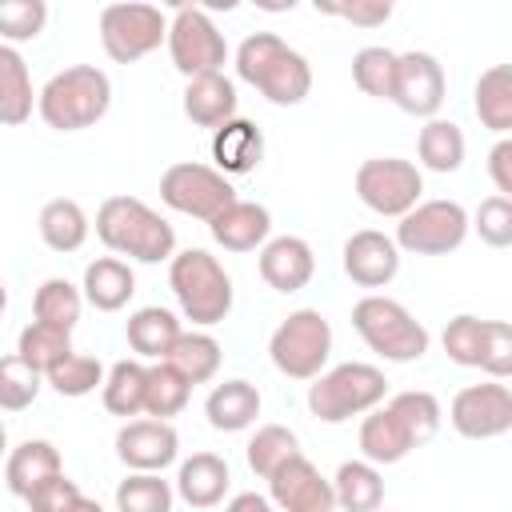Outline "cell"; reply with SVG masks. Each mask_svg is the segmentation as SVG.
<instances>
[{
  "instance_id": "obj_39",
  "label": "cell",
  "mask_w": 512,
  "mask_h": 512,
  "mask_svg": "<svg viewBox=\"0 0 512 512\" xmlns=\"http://www.w3.org/2000/svg\"><path fill=\"white\" fill-rule=\"evenodd\" d=\"M16 356L32 368V372H48L56 368L64 356H72V332H60V328H48V324H28L16 340Z\"/></svg>"
},
{
  "instance_id": "obj_13",
  "label": "cell",
  "mask_w": 512,
  "mask_h": 512,
  "mask_svg": "<svg viewBox=\"0 0 512 512\" xmlns=\"http://www.w3.org/2000/svg\"><path fill=\"white\" fill-rule=\"evenodd\" d=\"M452 428L464 440H496L512 428V392L504 380H484V384H468L452 396L448 408Z\"/></svg>"
},
{
  "instance_id": "obj_31",
  "label": "cell",
  "mask_w": 512,
  "mask_h": 512,
  "mask_svg": "<svg viewBox=\"0 0 512 512\" xmlns=\"http://www.w3.org/2000/svg\"><path fill=\"white\" fill-rule=\"evenodd\" d=\"M464 152H468L464 132H460V124H452V120L432 116V120L420 128V136H416V156H420V164H424L428 172H456V168L464 164Z\"/></svg>"
},
{
  "instance_id": "obj_17",
  "label": "cell",
  "mask_w": 512,
  "mask_h": 512,
  "mask_svg": "<svg viewBox=\"0 0 512 512\" xmlns=\"http://www.w3.org/2000/svg\"><path fill=\"white\" fill-rule=\"evenodd\" d=\"M340 264H344V276L352 284H360V288H384L400 272V248L392 244V236H384L376 228H360V232H352L344 240Z\"/></svg>"
},
{
  "instance_id": "obj_33",
  "label": "cell",
  "mask_w": 512,
  "mask_h": 512,
  "mask_svg": "<svg viewBox=\"0 0 512 512\" xmlns=\"http://www.w3.org/2000/svg\"><path fill=\"white\" fill-rule=\"evenodd\" d=\"M164 364L176 368L196 388V384H204V380H212L220 372V344L208 332H180L176 344L168 348Z\"/></svg>"
},
{
  "instance_id": "obj_14",
  "label": "cell",
  "mask_w": 512,
  "mask_h": 512,
  "mask_svg": "<svg viewBox=\"0 0 512 512\" xmlns=\"http://www.w3.org/2000/svg\"><path fill=\"white\" fill-rule=\"evenodd\" d=\"M448 80L432 52H396V76H392V104L408 116L432 120L444 104Z\"/></svg>"
},
{
  "instance_id": "obj_4",
  "label": "cell",
  "mask_w": 512,
  "mask_h": 512,
  "mask_svg": "<svg viewBox=\"0 0 512 512\" xmlns=\"http://www.w3.org/2000/svg\"><path fill=\"white\" fill-rule=\"evenodd\" d=\"M168 284L172 296L184 312V320L212 328L220 320H228L232 312V276L224 272V264L204 252V248H184L168 260Z\"/></svg>"
},
{
  "instance_id": "obj_20",
  "label": "cell",
  "mask_w": 512,
  "mask_h": 512,
  "mask_svg": "<svg viewBox=\"0 0 512 512\" xmlns=\"http://www.w3.org/2000/svg\"><path fill=\"white\" fill-rule=\"evenodd\" d=\"M212 160L220 176H248L264 160V132L252 120L232 116L212 132Z\"/></svg>"
},
{
  "instance_id": "obj_8",
  "label": "cell",
  "mask_w": 512,
  "mask_h": 512,
  "mask_svg": "<svg viewBox=\"0 0 512 512\" xmlns=\"http://www.w3.org/2000/svg\"><path fill=\"white\" fill-rule=\"evenodd\" d=\"M164 44H168V56H172L176 72L188 76V80L212 76L228 60V40L200 4H180L176 8V16L168 20V40Z\"/></svg>"
},
{
  "instance_id": "obj_15",
  "label": "cell",
  "mask_w": 512,
  "mask_h": 512,
  "mask_svg": "<svg viewBox=\"0 0 512 512\" xmlns=\"http://www.w3.org/2000/svg\"><path fill=\"white\" fill-rule=\"evenodd\" d=\"M268 500L276 512H332V480L320 476V468L296 452L268 476Z\"/></svg>"
},
{
  "instance_id": "obj_32",
  "label": "cell",
  "mask_w": 512,
  "mask_h": 512,
  "mask_svg": "<svg viewBox=\"0 0 512 512\" xmlns=\"http://www.w3.org/2000/svg\"><path fill=\"white\" fill-rule=\"evenodd\" d=\"M88 216L76 200L68 196H56L40 208V240L52 248V252H76L84 240H88Z\"/></svg>"
},
{
  "instance_id": "obj_30",
  "label": "cell",
  "mask_w": 512,
  "mask_h": 512,
  "mask_svg": "<svg viewBox=\"0 0 512 512\" xmlns=\"http://www.w3.org/2000/svg\"><path fill=\"white\" fill-rule=\"evenodd\" d=\"M472 104H476L480 124L492 128L496 136H504L512 128V72H508V64H492L480 72Z\"/></svg>"
},
{
  "instance_id": "obj_3",
  "label": "cell",
  "mask_w": 512,
  "mask_h": 512,
  "mask_svg": "<svg viewBox=\"0 0 512 512\" xmlns=\"http://www.w3.org/2000/svg\"><path fill=\"white\" fill-rule=\"evenodd\" d=\"M112 108V80L96 64H72L36 92V112L56 132H84Z\"/></svg>"
},
{
  "instance_id": "obj_47",
  "label": "cell",
  "mask_w": 512,
  "mask_h": 512,
  "mask_svg": "<svg viewBox=\"0 0 512 512\" xmlns=\"http://www.w3.org/2000/svg\"><path fill=\"white\" fill-rule=\"evenodd\" d=\"M480 372H488L492 380H508L512 376V324L508 320H484Z\"/></svg>"
},
{
  "instance_id": "obj_41",
  "label": "cell",
  "mask_w": 512,
  "mask_h": 512,
  "mask_svg": "<svg viewBox=\"0 0 512 512\" xmlns=\"http://www.w3.org/2000/svg\"><path fill=\"white\" fill-rule=\"evenodd\" d=\"M392 76H396V52L392 48H380V44H368L352 56V80L364 96L372 100H388L392 96Z\"/></svg>"
},
{
  "instance_id": "obj_9",
  "label": "cell",
  "mask_w": 512,
  "mask_h": 512,
  "mask_svg": "<svg viewBox=\"0 0 512 512\" xmlns=\"http://www.w3.org/2000/svg\"><path fill=\"white\" fill-rule=\"evenodd\" d=\"M164 40H168V20L156 4L128 0V4H108L100 12V44H104L108 60H116V64L144 60Z\"/></svg>"
},
{
  "instance_id": "obj_43",
  "label": "cell",
  "mask_w": 512,
  "mask_h": 512,
  "mask_svg": "<svg viewBox=\"0 0 512 512\" xmlns=\"http://www.w3.org/2000/svg\"><path fill=\"white\" fill-rule=\"evenodd\" d=\"M40 372H32L16 352L0 356V412H24L40 396Z\"/></svg>"
},
{
  "instance_id": "obj_5",
  "label": "cell",
  "mask_w": 512,
  "mask_h": 512,
  "mask_svg": "<svg viewBox=\"0 0 512 512\" xmlns=\"http://www.w3.org/2000/svg\"><path fill=\"white\" fill-rule=\"evenodd\" d=\"M352 328L360 332V340H364L376 356H384V360H392V364H412V360H420V356L428 352V340H432L428 328H424L400 300L380 296V292L356 300V308H352Z\"/></svg>"
},
{
  "instance_id": "obj_1",
  "label": "cell",
  "mask_w": 512,
  "mask_h": 512,
  "mask_svg": "<svg viewBox=\"0 0 512 512\" xmlns=\"http://www.w3.org/2000/svg\"><path fill=\"white\" fill-rule=\"evenodd\" d=\"M236 76L252 84L268 104L292 108L312 92V68L308 60L288 48L276 32H252L236 48Z\"/></svg>"
},
{
  "instance_id": "obj_6",
  "label": "cell",
  "mask_w": 512,
  "mask_h": 512,
  "mask_svg": "<svg viewBox=\"0 0 512 512\" xmlns=\"http://www.w3.org/2000/svg\"><path fill=\"white\" fill-rule=\"evenodd\" d=\"M384 396H388L384 372L376 364L348 360V364H336V368L320 372L308 384V412L324 424H344V420L364 416L376 404H384Z\"/></svg>"
},
{
  "instance_id": "obj_22",
  "label": "cell",
  "mask_w": 512,
  "mask_h": 512,
  "mask_svg": "<svg viewBox=\"0 0 512 512\" xmlns=\"http://www.w3.org/2000/svg\"><path fill=\"white\" fill-rule=\"evenodd\" d=\"M412 448H416L412 432L404 428V420L388 404H376L372 412H364V420H360V452H364L368 464H400Z\"/></svg>"
},
{
  "instance_id": "obj_53",
  "label": "cell",
  "mask_w": 512,
  "mask_h": 512,
  "mask_svg": "<svg viewBox=\"0 0 512 512\" xmlns=\"http://www.w3.org/2000/svg\"><path fill=\"white\" fill-rule=\"evenodd\" d=\"M8 452V432H4V420H0V456Z\"/></svg>"
},
{
  "instance_id": "obj_44",
  "label": "cell",
  "mask_w": 512,
  "mask_h": 512,
  "mask_svg": "<svg viewBox=\"0 0 512 512\" xmlns=\"http://www.w3.org/2000/svg\"><path fill=\"white\" fill-rule=\"evenodd\" d=\"M440 344H444V352H448V360H452V364H460V368H480L484 320H480V316H468V312L452 316V320L444 324Z\"/></svg>"
},
{
  "instance_id": "obj_34",
  "label": "cell",
  "mask_w": 512,
  "mask_h": 512,
  "mask_svg": "<svg viewBox=\"0 0 512 512\" xmlns=\"http://www.w3.org/2000/svg\"><path fill=\"white\" fill-rule=\"evenodd\" d=\"M144 380H148V364L140 360H116L108 372H104V384H100V396H104V408L112 416H140L144 412Z\"/></svg>"
},
{
  "instance_id": "obj_18",
  "label": "cell",
  "mask_w": 512,
  "mask_h": 512,
  "mask_svg": "<svg viewBox=\"0 0 512 512\" xmlns=\"http://www.w3.org/2000/svg\"><path fill=\"white\" fill-rule=\"evenodd\" d=\"M260 280L276 292H300L312 272H316V256H312V244L300 240V236H272L264 248H260Z\"/></svg>"
},
{
  "instance_id": "obj_38",
  "label": "cell",
  "mask_w": 512,
  "mask_h": 512,
  "mask_svg": "<svg viewBox=\"0 0 512 512\" xmlns=\"http://www.w3.org/2000/svg\"><path fill=\"white\" fill-rule=\"evenodd\" d=\"M172 484L160 472H128L116 484V512H172Z\"/></svg>"
},
{
  "instance_id": "obj_23",
  "label": "cell",
  "mask_w": 512,
  "mask_h": 512,
  "mask_svg": "<svg viewBox=\"0 0 512 512\" xmlns=\"http://www.w3.org/2000/svg\"><path fill=\"white\" fill-rule=\"evenodd\" d=\"M60 472H64V460L52 440H24L20 448L8 452V464H4V480H8L12 496H20V500H28L44 480H52Z\"/></svg>"
},
{
  "instance_id": "obj_26",
  "label": "cell",
  "mask_w": 512,
  "mask_h": 512,
  "mask_svg": "<svg viewBox=\"0 0 512 512\" xmlns=\"http://www.w3.org/2000/svg\"><path fill=\"white\" fill-rule=\"evenodd\" d=\"M80 288H84V300L96 312H120L136 292V276L120 256H100V260H92L84 268V284Z\"/></svg>"
},
{
  "instance_id": "obj_2",
  "label": "cell",
  "mask_w": 512,
  "mask_h": 512,
  "mask_svg": "<svg viewBox=\"0 0 512 512\" xmlns=\"http://www.w3.org/2000/svg\"><path fill=\"white\" fill-rule=\"evenodd\" d=\"M96 236L108 252L140 264H160L176 256L172 224L136 196H108L96 212Z\"/></svg>"
},
{
  "instance_id": "obj_49",
  "label": "cell",
  "mask_w": 512,
  "mask_h": 512,
  "mask_svg": "<svg viewBox=\"0 0 512 512\" xmlns=\"http://www.w3.org/2000/svg\"><path fill=\"white\" fill-rule=\"evenodd\" d=\"M324 16H340L360 28H380L392 16V0H352V4H316Z\"/></svg>"
},
{
  "instance_id": "obj_42",
  "label": "cell",
  "mask_w": 512,
  "mask_h": 512,
  "mask_svg": "<svg viewBox=\"0 0 512 512\" xmlns=\"http://www.w3.org/2000/svg\"><path fill=\"white\" fill-rule=\"evenodd\" d=\"M44 380L60 392V396H88V392H96L100 384H104V364L96 360V356H84V352H72V356H64L56 368H48L44 372Z\"/></svg>"
},
{
  "instance_id": "obj_7",
  "label": "cell",
  "mask_w": 512,
  "mask_h": 512,
  "mask_svg": "<svg viewBox=\"0 0 512 512\" xmlns=\"http://www.w3.org/2000/svg\"><path fill=\"white\" fill-rule=\"evenodd\" d=\"M268 356L280 376L316 380L332 356V324L320 316V308H296L276 324L268 340Z\"/></svg>"
},
{
  "instance_id": "obj_12",
  "label": "cell",
  "mask_w": 512,
  "mask_h": 512,
  "mask_svg": "<svg viewBox=\"0 0 512 512\" xmlns=\"http://www.w3.org/2000/svg\"><path fill=\"white\" fill-rule=\"evenodd\" d=\"M160 200L172 212L208 224L212 216H220L236 200V188L216 168L196 164V160H180V164L164 168V176H160Z\"/></svg>"
},
{
  "instance_id": "obj_50",
  "label": "cell",
  "mask_w": 512,
  "mask_h": 512,
  "mask_svg": "<svg viewBox=\"0 0 512 512\" xmlns=\"http://www.w3.org/2000/svg\"><path fill=\"white\" fill-rule=\"evenodd\" d=\"M488 176L496 184V196L512 200V140L508 136H500L492 144V152H488Z\"/></svg>"
},
{
  "instance_id": "obj_48",
  "label": "cell",
  "mask_w": 512,
  "mask_h": 512,
  "mask_svg": "<svg viewBox=\"0 0 512 512\" xmlns=\"http://www.w3.org/2000/svg\"><path fill=\"white\" fill-rule=\"evenodd\" d=\"M80 496H84V492L76 488V480H68V476L60 472V476L44 480V484L24 500V504H28V512H68Z\"/></svg>"
},
{
  "instance_id": "obj_19",
  "label": "cell",
  "mask_w": 512,
  "mask_h": 512,
  "mask_svg": "<svg viewBox=\"0 0 512 512\" xmlns=\"http://www.w3.org/2000/svg\"><path fill=\"white\" fill-rule=\"evenodd\" d=\"M208 232L220 248L228 252H252V248H264L268 244V232H272V216L264 204L256 200H232L220 216L208 220Z\"/></svg>"
},
{
  "instance_id": "obj_29",
  "label": "cell",
  "mask_w": 512,
  "mask_h": 512,
  "mask_svg": "<svg viewBox=\"0 0 512 512\" xmlns=\"http://www.w3.org/2000/svg\"><path fill=\"white\" fill-rule=\"evenodd\" d=\"M180 332H184L180 320H176L168 308H156V304H152V308H136V312L128 316V328H124L128 348H132L136 356H144V360H164Z\"/></svg>"
},
{
  "instance_id": "obj_21",
  "label": "cell",
  "mask_w": 512,
  "mask_h": 512,
  "mask_svg": "<svg viewBox=\"0 0 512 512\" xmlns=\"http://www.w3.org/2000/svg\"><path fill=\"white\" fill-rule=\"evenodd\" d=\"M228 484H232V476H228V460L224 456H216V452H192L180 464L172 492L184 504H192V508H216L224 500Z\"/></svg>"
},
{
  "instance_id": "obj_45",
  "label": "cell",
  "mask_w": 512,
  "mask_h": 512,
  "mask_svg": "<svg viewBox=\"0 0 512 512\" xmlns=\"http://www.w3.org/2000/svg\"><path fill=\"white\" fill-rule=\"evenodd\" d=\"M48 24V4L44 0H0V36L4 44L36 40Z\"/></svg>"
},
{
  "instance_id": "obj_27",
  "label": "cell",
  "mask_w": 512,
  "mask_h": 512,
  "mask_svg": "<svg viewBox=\"0 0 512 512\" xmlns=\"http://www.w3.org/2000/svg\"><path fill=\"white\" fill-rule=\"evenodd\" d=\"M32 108H36V92H32L28 60L12 44H0V124L20 128L28 124Z\"/></svg>"
},
{
  "instance_id": "obj_37",
  "label": "cell",
  "mask_w": 512,
  "mask_h": 512,
  "mask_svg": "<svg viewBox=\"0 0 512 512\" xmlns=\"http://www.w3.org/2000/svg\"><path fill=\"white\" fill-rule=\"evenodd\" d=\"M296 452H300V440H296V432L284 428V424H260V428L252 432L248 448H244L248 468H252L260 480H268V476H272L284 460H292Z\"/></svg>"
},
{
  "instance_id": "obj_11",
  "label": "cell",
  "mask_w": 512,
  "mask_h": 512,
  "mask_svg": "<svg viewBox=\"0 0 512 512\" xmlns=\"http://www.w3.org/2000/svg\"><path fill=\"white\" fill-rule=\"evenodd\" d=\"M424 192V176L412 160L400 156H372L356 168V196L364 208H372L376 216H404L420 204Z\"/></svg>"
},
{
  "instance_id": "obj_35",
  "label": "cell",
  "mask_w": 512,
  "mask_h": 512,
  "mask_svg": "<svg viewBox=\"0 0 512 512\" xmlns=\"http://www.w3.org/2000/svg\"><path fill=\"white\" fill-rule=\"evenodd\" d=\"M80 308H84V292L72 280H64V276H48L36 288V296H32L36 324H48V328H60V332H72L76 328Z\"/></svg>"
},
{
  "instance_id": "obj_28",
  "label": "cell",
  "mask_w": 512,
  "mask_h": 512,
  "mask_svg": "<svg viewBox=\"0 0 512 512\" xmlns=\"http://www.w3.org/2000/svg\"><path fill=\"white\" fill-rule=\"evenodd\" d=\"M332 500L344 512H380L384 504V476L368 460H344L332 476Z\"/></svg>"
},
{
  "instance_id": "obj_54",
  "label": "cell",
  "mask_w": 512,
  "mask_h": 512,
  "mask_svg": "<svg viewBox=\"0 0 512 512\" xmlns=\"http://www.w3.org/2000/svg\"><path fill=\"white\" fill-rule=\"evenodd\" d=\"M4 308H8V288L0 284V316H4Z\"/></svg>"
},
{
  "instance_id": "obj_52",
  "label": "cell",
  "mask_w": 512,
  "mask_h": 512,
  "mask_svg": "<svg viewBox=\"0 0 512 512\" xmlns=\"http://www.w3.org/2000/svg\"><path fill=\"white\" fill-rule=\"evenodd\" d=\"M68 512H104V508H100V500H88V496H80V500H76Z\"/></svg>"
},
{
  "instance_id": "obj_51",
  "label": "cell",
  "mask_w": 512,
  "mask_h": 512,
  "mask_svg": "<svg viewBox=\"0 0 512 512\" xmlns=\"http://www.w3.org/2000/svg\"><path fill=\"white\" fill-rule=\"evenodd\" d=\"M224 512H276V508H272V500L260 496V492H240V496L228 500Z\"/></svg>"
},
{
  "instance_id": "obj_40",
  "label": "cell",
  "mask_w": 512,
  "mask_h": 512,
  "mask_svg": "<svg viewBox=\"0 0 512 512\" xmlns=\"http://www.w3.org/2000/svg\"><path fill=\"white\" fill-rule=\"evenodd\" d=\"M388 408L404 420V428L412 432V440H416V448L420 444H428L436 432H440V420H444V408H440V400L432 396V392H420V388H408V392H396L392 400H388Z\"/></svg>"
},
{
  "instance_id": "obj_24",
  "label": "cell",
  "mask_w": 512,
  "mask_h": 512,
  "mask_svg": "<svg viewBox=\"0 0 512 512\" xmlns=\"http://www.w3.org/2000/svg\"><path fill=\"white\" fill-rule=\"evenodd\" d=\"M184 116L200 128H220L236 116V84L224 72L212 76H196L184 84Z\"/></svg>"
},
{
  "instance_id": "obj_16",
  "label": "cell",
  "mask_w": 512,
  "mask_h": 512,
  "mask_svg": "<svg viewBox=\"0 0 512 512\" xmlns=\"http://www.w3.org/2000/svg\"><path fill=\"white\" fill-rule=\"evenodd\" d=\"M116 456L132 472H164L180 456V436L168 420H128L116 432Z\"/></svg>"
},
{
  "instance_id": "obj_46",
  "label": "cell",
  "mask_w": 512,
  "mask_h": 512,
  "mask_svg": "<svg viewBox=\"0 0 512 512\" xmlns=\"http://www.w3.org/2000/svg\"><path fill=\"white\" fill-rule=\"evenodd\" d=\"M468 228H476V236L488 248H508L512 244V200H504V196L480 200V208L468 220Z\"/></svg>"
},
{
  "instance_id": "obj_25",
  "label": "cell",
  "mask_w": 512,
  "mask_h": 512,
  "mask_svg": "<svg viewBox=\"0 0 512 512\" xmlns=\"http://www.w3.org/2000/svg\"><path fill=\"white\" fill-rule=\"evenodd\" d=\"M204 416L216 432H244L248 424H256L260 416V392L248 380H224L208 392L204 400Z\"/></svg>"
},
{
  "instance_id": "obj_36",
  "label": "cell",
  "mask_w": 512,
  "mask_h": 512,
  "mask_svg": "<svg viewBox=\"0 0 512 512\" xmlns=\"http://www.w3.org/2000/svg\"><path fill=\"white\" fill-rule=\"evenodd\" d=\"M188 396H192V384H188L176 368H168L164 360L148 364V380H144V412H148L152 420H168V416L184 412Z\"/></svg>"
},
{
  "instance_id": "obj_10",
  "label": "cell",
  "mask_w": 512,
  "mask_h": 512,
  "mask_svg": "<svg viewBox=\"0 0 512 512\" xmlns=\"http://www.w3.org/2000/svg\"><path fill=\"white\" fill-rule=\"evenodd\" d=\"M468 236V212L456 200H420L400 216L392 244L412 256H448Z\"/></svg>"
}]
</instances>
